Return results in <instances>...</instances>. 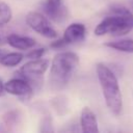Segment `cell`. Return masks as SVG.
<instances>
[{"instance_id": "30bf717a", "label": "cell", "mask_w": 133, "mask_h": 133, "mask_svg": "<svg viewBox=\"0 0 133 133\" xmlns=\"http://www.w3.org/2000/svg\"><path fill=\"white\" fill-rule=\"evenodd\" d=\"M6 43L12 48L19 50H28L35 46V39L29 36H23L19 34H8L6 37Z\"/></svg>"}, {"instance_id": "6da1fadb", "label": "cell", "mask_w": 133, "mask_h": 133, "mask_svg": "<svg viewBox=\"0 0 133 133\" xmlns=\"http://www.w3.org/2000/svg\"><path fill=\"white\" fill-rule=\"evenodd\" d=\"M79 64V57L76 53L64 51L56 54L50 69V86L54 90L64 88L72 79Z\"/></svg>"}, {"instance_id": "2e32d148", "label": "cell", "mask_w": 133, "mask_h": 133, "mask_svg": "<svg viewBox=\"0 0 133 133\" xmlns=\"http://www.w3.org/2000/svg\"><path fill=\"white\" fill-rule=\"evenodd\" d=\"M4 94H5V86H4L3 81L0 79V97L3 96Z\"/></svg>"}, {"instance_id": "4fadbf2b", "label": "cell", "mask_w": 133, "mask_h": 133, "mask_svg": "<svg viewBox=\"0 0 133 133\" xmlns=\"http://www.w3.org/2000/svg\"><path fill=\"white\" fill-rule=\"evenodd\" d=\"M12 17V12L10 7L4 3V2H0V27L6 25Z\"/></svg>"}, {"instance_id": "52a82bcc", "label": "cell", "mask_w": 133, "mask_h": 133, "mask_svg": "<svg viewBox=\"0 0 133 133\" xmlns=\"http://www.w3.org/2000/svg\"><path fill=\"white\" fill-rule=\"evenodd\" d=\"M4 86H5V91L20 98L29 99L33 94L31 84L22 77L10 79L4 84Z\"/></svg>"}, {"instance_id": "5b68a950", "label": "cell", "mask_w": 133, "mask_h": 133, "mask_svg": "<svg viewBox=\"0 0 133 133\" xmlns=\"http://www.w3.org/2000/svg\"><path fill=\"white\" fill-rule=\"evenodd\" d=\"M86 34V28L81 23H73L68 26V28L64 30V33L61 38L53 42L51 44L52 48H62L68 45L76 44L84 39Z\"/></svg>"}, {"instance_id": "3957f363", "label": "cell", "mask_w": 133, "mask_h": 133, "mask_svg": "<svg viewBox=\"0 0 133 133\" xmlns=\"http://www.w3.org/2000/svg\"><path fill=\"white\" fill-rule=\"evenodd\" d=\"M133 29V15L123 6H115L111 9V15L104 18L95 28L98 36L111 34L121 36L129 33Z\"/></svg>"}, {"instance_id": "ba28073f", "label": "cell", "mask_w": 133, "mask_h": 133, "mask_svg": "<svg viewBox=\"0 0 133 133\" xmlns=\"http://www.w3.org/2000/svg\"><path fill=\"white\" fill-rule=\"evenodd\" d=\"M43 8L46 15L55 22H62L66 19L68 10L63 0H46Z\"/></svg>"}, {"instance_id": "9a60e30c", "label": "cell", "mask_w": 133, "mask_h": 133, "mask_svg": "<svg viewBox=\"0 0 133 133\" xmlns=\"http://www.w3.org/2000/svg\"><path fill=\"white\" fill-rule=\"evenodd\" d=\"M44 54H45V49L44 48H38V49L31 50L28 54H26V57L30 58V59H37V58H41Z\"/></svg>"}, {"instance_id": "e0dca14e", "label": "cell", "mask_w": 133, "mask_h": 133, "mask_svg": "<svg viewBox=\"0 0 133 133\" xmlns=\"http://www.w3.org/2000/svg\"><path fill=\"white\" fill-rule=\"evenodd\" d=\"M6 37H7V36H5V35H4V32L0 31V44H2V43H4V42H6Z\"/></svg>"}, {"instance_id": "7c38bea8", "label": "cell", "mask_w": 133, "mask_h": 133, "mask_svg": "<svg viewBox=\"0 0 133 133\" xmlns=\"http://www.w3.org/2000/svg\"><path fill=\"white\" fill-rule=\"evenodd\" d=\"M24 58V55L19 53V52H12L5 54L0 57V63L5 66H16L18 65L22 59Z\"/></svg>"}, {"instance_id": "8992f818", "label": "cell", "mask_w": 133, "mask_h": 133, "mask_svg": "<svg viewBox=\"0 0 133 133\" xmlns=\"http://www.w3.org/2000/svg\"><path fill=\"white\" fill-rule=\"evenodd\" d=\"M26 23L31 29H33L35 32L39 33L45 37L54 38L57 36V32L50 25L47 18L39 12H36V11L29 12L26 16Z\"/></svg>"}, {"instance_id": "277c9868", "label": "cell", "mask_w": 133, "mask_h": 133, "mask_svg": "<svg viewBox=\"0 0 133 133\" xmlns=\"http://www.w3.org/2000/svg\"><path fill=\"white\" fill-rule=\"evenodd\" d=\"M49 66V61L47 59H32L28 62H26L21 70L19 71L20 77L26 79L29 83L34 82L38 84L41 82L42 76L45 74Z\"/></svg>"}, {"instance_id": "9c48e42d", "label": "cell", "mask_w": 133, "mask_h": 133, "mask_svg": "<svg viewBox=\"0 0 133 133\" xmlns=\"http://www.w3.org/2000/svg\"><path fill=\"white\" fill-rule=\"evenodd\" d=\"M80 126L85 133H97L99 132L98 121L96 114L88 107H84L80 115Z\"/></svg>"}, {"instance_id": "ac0fdd59", "label": "cell", "mask_w": 133, "mask_h": 133, "mask_svg": "<svg viewBox=\"0 0 133 133\" xmlns=\"http://www.w3.org/2000/svg\"><path fill=\"white\" fill-rule=\"evenodd\" d=\"M1 56H2V52L0 51V57H1Z\"/></svg>"}, {"instance_id": "8fae6325", "label": "cell", "mask_w": 133, "mask_h": 133, "mask_svg": "<svg viewBox=\"0 0 133 133\" xmlns=\"http://www.w3.org/2000/svg\"><path fill=\"white\" fill-rule=\"evenodd\" d=\"M105 46L113 50L119 51V52L133 53V39L132 38H124V39L108 42L105 44Z\"/></svg>"}, {"instance_id": "5bb4252c", "label": "cell", "mask_w": 133, "mask_h": 133, "mask_svg": "<svg viewBox=\"0 0 133 133\" xmlns=\"http://www.w3.org/2000/svg\"><path fill=\"white\" fill-rule=\"evenodd\" d=\"M18 118H19V115H18V112L17 111H9L8 113H6L4 115V121H5V124L8 126H14L17 124L18 122Z\"/></svg>"}, {"instance_id": "7a4b0ae2", "label": "cell", "mask_w": 133, "mask_h": 133, "mask_svg": "<svg viewBox=\"0 0 133 133\" xmlns=\"http://www.w3.org/2000/svg\"><path fill=\"white\" fill-rule=\"evenodd\" d=\"M96 71L107 108L114 115H118L123 109V98L115 74L102 62L96 65Z\"/></svg>"}]
</instances>
